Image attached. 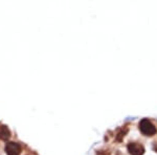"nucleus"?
Returning <instances> with one entry per match:
<instances>
[{
    "mask_svg": "<svg viewBox=\"0 0 157 155\" xmlns=\"http://www.w3.org/2000/svg\"><path fill=\"white\" fill-rule=\"evenodd\" d=\"M11 137V131L6 125H0V139L7 141Z\"/></svg>",
    "mask_w": 157,
    "mask_h": 155,
    "instance_id": "20e7f679",
    "label": "nucleus"
},
{
    "mask_svg": "<svg viewBox=\"0 0 157 155\" xmlns=\"http://www.w3.org/2000/svg\"><path fill=\"white\" fill-rule=\"evenodd\" d=\"M4 151L7 155H20L21 153V146L15 141H9L4 147Z\"/></svg>",
    "mask_w": 157,
    "mask_h": 155,
    "instance_id": "f03ea898",
    "label": "nucleus"
},
{
    "mask_svg": "<svg viewBox=\"0 0 157 155\" xmlns=\"http://www.w3.org/2000/svg\"><path fill=\"white\" fill-rule=\"evenodd\" d=\"M139 130L143 134H145L147 136H152L154 134H156L157 129L155 128V126L151 123L149 119L144 118L143 121L139 123Z\"/></svg>",
    "mask_w": 157,
    "mask_h": 155,
    "instance_id": "f257e3e1",
    "label": "nucleus"
},
{
    "mask_svg": "<svg viewBox=\"0 0 157 155\" xmlns=\"http://www.w3.org/2000/svg\"><path fill=\"white\" fill-rule=\"evenodd\" d=\"M128 151L131 155H143L145 153V148L143 145L137 143H130L128 145Z\"/></svg>",
    "mask_w": 157,
    "mask_h": 155,
    "instance_id": "7ed1b4c3",
    "label": "nucleus"
}]
</instances>
